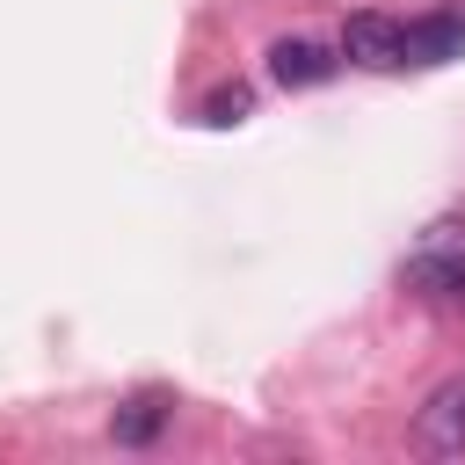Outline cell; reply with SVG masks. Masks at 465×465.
Masks as SVG:
<instances>
[{
    "mask_svg": "<svg viewBox=\"0 0 465 465\" xmlns=\"http://www.w3.org/2000/svg\"><path fill=\"white\" fill-rule=\"evenodd\" d=\"M407 291L421 298H465V218H436L421 232V247L407 254Z\"/></svg>",
    "mask_w": 465,
    "mask_h": 465,
    "instance_id": "6da1fadb",
    "label": "cell"
},
{
    "mask_svg": "<svg viewBox=\"0 0 465 465\" xmlns=\"http://www.w3.org/2000/svg\"><path fill=\"white\" fill-rule=\"evenodd\" d=\"M414 450L429 458H465V378H443L421 414H414Z\"/></svg>",
    "mask_w": 465,
    "mask_h": 465,
    "instance_id": "7a4b0ae2",
    "label": "cell"
},
{
    "mask_svg": "<svg viewBox=\"0 0 465 465\" xmlns=\"http://www.w3.org/2000/svg\"><path fill=\"white\" fill-rule=\"evenodd\" d=\"M465 51V15L443 7V15H421V22H400V65H443Z\"/></svg>",
    "mask_w": 465,
    "mask_h": 465,
    "instance_id": "3957f363",
    "label": "cell"
},
{
    "mask_svg": "<svg viewBox=\"0 0 465 465\" xmlns=\"http://www.w3.org/2000/svg\"><path fill=\"white\" fill-rule=\"evenodd\" d=\"M341 58H349V65H371V73L400 65V22L378 15V7L349 15V22H341Z\"/></svg>",
    "mask_w": 465,
    "mask_h": 465,
    "instance_id": "277c9868",
    "label": "cell"
},
{
    "mask_svg": "<svg viewBox=\"0 0 465 465\" xmlns=\"http://www.w3.org/2000/svg\"><path fill=\"white\" fill-rule=\"evenodd\" d=\"M269 73H276V87H320V80L341 73V51H327L312 36H276L269 44Z\"/></svg>",
    "mask_w": 465,
    "mask_h": 465,
    "instance_id": "5b68a950",
    "label": "cell"
},
{
    "mask_svg": "<svg viewBox=\"0 0 465 465\" xmlns=\"http://www.w3.org/2000/svg\"><path fill=\"white\" fill-rule=\"evenodd\" d=\"M167 414H174V400H167V392H131V400L116 407L109 436H116V443H131V450H145V443L167 429Z\"/></svg>",
    "mask_w": 465,
    "mask_h": 465,
    "instance_id": "8992f818",
    "label": "cell"
},
{
    "mask_svg": "<svg viewBox=\"0 0 465 465\" xmlns=\"http://www.w3.org/2000/svg\"><path fill=\"white\" fill-rule=\"evenodd\" d=\"M247 109H254V94H247L240 80H225V87H211V94H203V116H211V124H240Z\"/></svg>",
    "mask_w": 465,
    "mask_h": 465,
    "instance_id": "52a82bcc",
    "label": "cell"
}]
</instances>
